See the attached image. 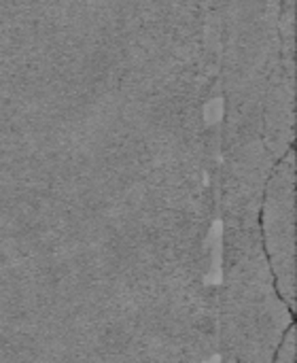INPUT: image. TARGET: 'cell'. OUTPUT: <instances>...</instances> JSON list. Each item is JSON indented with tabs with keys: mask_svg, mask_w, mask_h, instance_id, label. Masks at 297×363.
<instances>
[{
	"mask_svg": "<svg viewBox=\"0 0 297 363\" xmlns=\"http://www.w3.org/2000/svg\"><path fill=\"white\" fill-rule=\"evenodd\" d=\"M293 174L287 166L268 187L264 200L262 230L266 238L268 262L276 279L281 298L296 306V219H293Z\"/></svg>",
	"mask_w": 297,
	"mask_h": 363,
	"instance_id": "6da1fadb",
	"label": "cell"
},
{
	"mask_svg": "<svg viewBox=\"0 0 297 363\" xmlns=\"http://www.w3.org/2000/svg\"><path fill=\"white\" fill-rule=\"evenodd\" d=\"M274 363H296V328H289L287 336L279 347Z\"/></svg>",
	"mask_w": 297,
	"mask_h": 363,
	"instance_id": "7a4b0ae2",
	"label": "cell"
}]
</instances>
